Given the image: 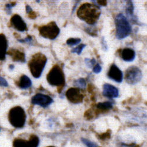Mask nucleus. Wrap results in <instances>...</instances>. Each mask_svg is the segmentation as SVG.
Returning <instances> with one entry per match:
<instances>
[{"label":"nucleus","mask_w":147,"mask_h":147,"mask_svg":"<svg viewBox=\"0 0 147 147\" xmlns=\"http://www.w3.org/2000/svg\"><path fill=\"white\" fill-rule=\"evenodd\" d=\"M122 58L126 62H131L136 58V53L130 48H125L121 53Z\"/></svg>","instance_id":"16"},{"label":"nucleus","mask_w":147,"mask_h":147,"mask_svg":"<svg viewBox=\"0 0 147 147\" xmlns=\"http://www.w3.org/2000/svg\"><path fill=\"white\" fill-rule=\"evenodd\" d=\"M48 82L53 86H57L58 88H63L65 84V77L64 72L58 65H54L47 76Z\"/></svg>","instance_id":"5"},{"label":"nucleus","mask_w":147,"mask_h":147,"mask_svg":"<svg viewBox=\"0 0 147 147\" xmlns=\"http://www.w3.org/2000/svg\"><path fill=\"white\" fill-rule=\"evenodd\" d=\"M102 94L104 96L109 98H114L118 96L119 91L117 88L113 85L109 84H105L103 85Z\"/></svg>","instance_id":"13"},{"label":"nucleus","mask_w":147,"mask_h":147,"mask_svg":"<svg viewBox=\"0 0 147 147\" xmlns=\"http://www.w3.org/2000/svg\"><path fill=\"white\" fill-rule=\"evenodd\" d=\"M81 41V40L80 38H71L67 41V44L69 46H74L80 44Z\"/></svg>","instance_id":"22"},{"label":"nucleus","mask_w":147,"mask_h":147,"mask_svg":"<svg viewBox=\"0 0 147 147\" xmlns=\"http://www.w3.org/2000/svg\"><path fill=\"white\" fill-rule=\"evenodd\" d=\"M97 108L102 110H106L111 109L113 108V104L111 102H100L96 105Z\"/></svg>","instance_id":"19"},{"label":"nucleus","mask_w":147,"mask_h":147,"mask_svg":"<svg viewBox=\"0 0 147 147\" xmlns=\"http://www.w3.org/2000/svg\"><path fill=\"white\" fill-rule=\"evenodd\" d=\"M47 62V58L41 53L34 55L29 62V68L31 74L35 78L41 77Z\"/></svg>","instance_id":"2"},{"label":"nucleus","mask_w":147,"mask_h":147,"mask_svg":"<svg viewBox=\"0 0 147 147\" xmlns=\"http://www.w3.org/2000/svg\"><path fill=\"white\" fill-rule=\"evenodd\" d=\"M81 141L85 146H87V147H99L98 145L96 144L86 138H82Z\"/></svg>","instance_id":"20"},{"label":"nucleus","mask_w":147,"mask_h":147,"mask_svg":"<svg viewBox=\"0 0 147 147\" xmlns=\"http://www.w3.org/2000/svg\"><path fill=\"white\" fill-rule=\"evenodd\" d=\"M14 68V65H9V69L10 70H13Z\"/></svg>","instance_id":"32"},{"label":"nucleus","mask_w":147,"mask_h":147,"mask_svg":"<svg viewBox=\"0 0 147 147\" xmlns=\"http://www.w3.org/2000/svg\"><path fill=\"white\" fill-rule=\"evenodd\" d=\"M116 36L119 40L126 38L131 32V27L127 18L122 14H118L115 18Z\"/></svg>","instance_id":"3"},{"label":"nucleus","mask_w":147,"mask_h":147,"mask_svg":"<svg viewBox=\"0 0 147 147\" xmlns=\"http://www.w3.org/2000/svg\"><path fill=\"white\" fill-rule=\"evenodd\" d=\"M102 70V67L99 64H96L93 68V72L95 74H99Z\"/></svg>","instance_id":"26"},{"label":"nucleus","mask_w":147,"mask_h":147,"mask_svg":"<svg viewBox=\"0 0 147 147\" xmlns=\"http://www.w3.org/2000/svg\"><path fill=\"white\" fill-rule=\"evenodd\" d=\"M11 23L18 31L24 32L27 30V27L26 22H24L21 17L18 14L14 15L11 17Z\"/></svg>","instance_id":"12"},{"label":"nucleus","mask_w":147,"mask_h":147,"mask_svg":"<svg viewBox=\"0 0 147 147\" xmlns=\"http://www.w3.org/2000/svg\"><path fill=\"white\" fill-rule=\"evenodd\" d=\"M134 11V6L132 1H127V7H126V13L128 16H132Z\"/></svg>","instance_id":"21"},{"label":"nucleus","mask_w":147,"mask_h":147,"mask_svg":"<svg viewBox=\"0 0 147 147\" xmlns=\"http://www.w3.org/2000/svg\"><path fill=\"white\" fill-rule=\"evenodd\" d=\"M53 102V100L50 96L42 94H37L31 99V103L34 105H39L43 108H47L50 106Z\"/></svg>","instance_id":"9"},{"label":"nucleus","mask_w":147,"mask_h":147,"mask_svg":"<svg viewBox=\"0 0 147 147\" xmlns=\"http://www.w3.org/2000/svg\"><path fill=\"white\" fill-rule=\"evenodd\" d=\"M74 85L79 89H85V87H86L87 83L85 79L80 78L74 81Z\"/></svg>","instance_id":"18"},{"label":"nucleus","mask_w":147,"mask_h":147,"mask_svg":"<svg viewBox=\"0 0 147 147\" xmlns=\"http://www.w3.org/2000/svg\"><path fill=\"white\" fill-rule=\"evenodd\" d=\"M18 41L20 42H26V43H30L32 41V37L31 36L28 35L27 37H26V38L24 39H21V40H18Z\"/></svg>","instance_id":"28"},{"label":"nucleus","mask_w":147,"mask_h":147,"mask_svg":"<svg viewBox=\"0 0 147 147\" xmlns=\"http://www.w3.org/2000/svg\"><path fill=\"white\" fill-rule=\"evenodd\" d=\"M86 47L85 44H81L80 45H78V47H76L73 49V50L71 51V52L72 53H76L78 55H80L82 51V50H84V48Z\"/></svg>","instance_id":"24"},{"label":"nucleus","mask_w":147,"mask_h":147,"mask_svg":"<svg viewBox=\"0 0 147 147\" xmlns=\"http://www.w3.org/2000/svg\"><path fill=\"white\" fill-rule=\"evenodd\" d=\"M7 47L8 42L6 36L3 34H0V60L3 61L5 59Z\"/></svg>","instance_id":"15"},{"label":"nucleus","mask_w":147,"mask_h":147,"mask_svg":"<svg viewBox=\"0 0 147 147\" xmlns=\"http://www.w3.org/2000/svg\"><path fill=\"white\" fill-rule=\"evenodd\" d=\"M101 15L100 7L95 4L85 3L77 11V16L90 25H94Z\"/></svg>","instance_id":"1"},{"label":"nucleus","mask_w":147,"mask_h":147,"mask_svg":"<svg viewBox=\"0 0 147 147\" xmlns=\"http://www.w3.org/2000/svg\"><path fill=\"white\" fill-rule=\"evenodd\" d=\"M40 144L39 138L32 135L28 140L17 138L13 142V147H38Z\"/></svg>","instance_id":"8"},{"label":"nucleus","mask_w":147,"mask_h":147,"mask_svg":"<svg viewBox=\"0 0 147 147\" xmlns=\"http://www.w3.org/2000/svg\"><path fill=\"white\" fill-rule=\"evenodd\" d=\"M47 147H55V146H47Z\"/></svg>","instance_id":"33"},{"label":"nucleus","mask_w":147,"mask_h":147,"mask_svg":"<svg viewBox=\"0 0 147 147\" xmlns=\"http://www.w3.org/2000/svg\"><path fill=\"white\" fill-rule=\"evenodd\" d=\"M7 54L10 55L13 58L14 61L16 62H21L24 63L26 61V55L24 53L20 51L19 50H15V49H12L8 52H7Z\"/></svg>","instance_id":"14"},{"label":"nucleus","mask_w":147,"mask_h":147,"mask_svg":"<svg viewBox=\"0 0 147 147\" xmlns=\"http://www.w3.org/2000/svg\"><path fill=\"white\" fill-rule=\"evenodd\" d=\"M29 17L30 18H31L32 19H34V18H35L36 17V14L35 13H34V12H31V13L29 14Z\"/></svg>","instance_id":"31"},{"label":"nucleus","mask_w":147,"mask_h":147,"mask_svg":"<svg viewBox=\"0 0 147 147\" xmlns=\"http://www.w3.org/2000/svg\"><path fill=\"white\" fill-rule=\"evenodd\" d=\"M0 131H1V128H0Z\"/></svg>","instance_id":"34"},{"label":"nucleus","mask_w":147,"mask_h":147,"mask_svg":"<svg viewBox=\"0 0 147 147\" xmlns=\"http://www.w3.org/2000/svg\"><path fill=\"white\" fill-rule=\"evenodd\" d=\"M10 124L17 128H22L26 123V114L24 109L19 106L12 108L8 114Z\"/></svg>","instance_id":"4"},{"label":"nucleus","mask_w":147,"mask_h":147,"mask_svg":"<svg viewBox=\"0 0 147 147\" xmlns=\"http://www.w3.org/2000/svg\"><path fill=\"white\" fill-rule=\"evenodd\" d=\"M26 12H27L28 14H30V13H31V12H32V8H31V7L30 6H29V5L26 6Z\"/></svg>","instance_id":"30"},{"label":"nucleus","mask_w":147,"mask_h":147,"mask_svg":"<svg viewBox=\"0 0 147 147\" xmlns=\"http://www.w3.org/2000/svg\"><path fill=\"white\" fill-rule=\"evenodd\" d=\"M96 2L101 6H105L107 4V1H98Z\"/></svg>","instance_id":"29"},{"label":"nucleus","mask_w":147,"mask_h":147,"mask_svg":"<svg viewBox=\"0 0 147 147\" xmlns=\"http://www.w3.org/2000/svg\"><path fill=\"white\" fill-rule=\"evenodd\" d=\"M67 99L72 103L79 104L82 102L84 96L78 88H71L66 92Z\"/></svg>","instance_id":"10"},{"label":"nucleus","mask_w":147,"mask_h":147,"mask_svg":"<svg viewBox=\"0 0 147 147\" xmlns=\"http://www.w3.org/2000/svg\"><path fill=\"white\" fill-rule=\"evenodd\" d=\"M17 85L22 89H27L31 87L32 81L31 79L26 75L21 77L19 81L17 82Z\"/></svg>","instance_id":"17"},{"label":"nucleus","mask_w":147,"mask_h":147,"mask_svg":"<svg viewBox=\"0 0 147 147\" xmlns=\"http://www.w3.org/2000/svg\"><path fill=\"white\" fill-rule=\"evenodd\" d=\"M85 63L88 68H94V67L96 65V60L94 58H92L91 59L89 58H85Z\"/></svg>","instance_id":"23"},{"label":"nucleus","mask_w":147,"mask_h":147,"mask_svg":"<svg viewBox=\"0 0 147 147\" xmlns=\"http://www.w3.org/2000/svg\"><path fill=\"white\" fill-rule=\"evenodd\" d=\"M108 77L118 83L121 82L123 80V74L115 64H113L110 67L108 73Z\"/></svg>","instance_id":"11"},{"label":"nucleus","mask_w":147,"mask_h":147,"mask_svg":"<svg viewBox=\"0 0 147 147\" xmlns=\"http://www.w3.org/2000/svg\"><path fill=\"white\" fill-rule=\"evenodd\" d=\"M8 83L6 81V80H5L3 77H0V86L7 87H8Z\"/></svg>","instance_id":"27"},{"label":"nucleus","mask_w":147,"mask_h":147,"mask_svg":"<svg viewBox=\"0 0 147 147\" xmlns=\"http://www.w3.org/2000/svg\"><path fill=\"white\" fill-rule=\"evenodd\" d=\"M142 77V74L141 69L136 66L129 67L125 74V80L131 85L139 82Z\"/></svg>","instance_id":"7"},{"label":"nucleus","mask_w":147,"mask_h":147,"mask_svg":"<svg viewBox=\"0 0 147 147\" xmlns=\"http://www.w3.org/2000/svg\"><path fill=\"white\" fill-rule=\"evenodd\" d=\"M38 30L42 36L50 40L55 39L60 32L59 27L55 22H51L46 26L40 27Z\"/></svg>","instance_id":"6"},{"label":"nucleus","mask_w":147,"mask_h":147,"mask_svg":"<svg viewBox=\"0 0 147 147\" xmlns=\"http://www.w3.org/2000/svg\"><path fill=\"white\" fill-rule=\"evenodd\" d=\"M16 5V3H11V4H7L5 5V10L8 14H10L11 13V9L13 7Z\"/></svg>","instance_id":"25"}]
</instances>
